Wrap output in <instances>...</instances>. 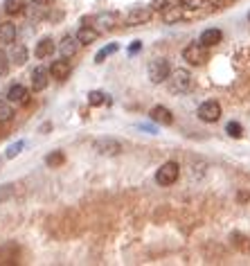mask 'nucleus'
Segmentation results:
<instances>
[{
	"label": "nucleus",
	"mask_w": 250,
	"mask_h": 266,
	"mask_svg": "<svg viewBox=\"0 0 250 266\" xmlns=\"http://www.w3.org/2000/svg\"><path fill=\"white\" fill-rule=\"evenodd\" d=\"M183 59L190 66H203L210 61V48L203 43H192L183 50Z\"/></svg>",
	"instance_id": "1"
},
{
	"label": "nucleus",
	"mask_w": 250,
	"mask_h": 266,
	"mask_svg": "<svg viewBox=\"0 0 250 266\" xmlns=\"http://www.w3.org/2000/svg\"><path fill=\"white\" fill-rule=\"evenodd\" d=\"M178 174H180V167L178 163H165V165H160V169L155 171V183L158 185H163V187H169V185H174L176 181H178Z\"/></svg>",
	"instance_id": "2"
},
{
	"label": "nucleus",
	"mask_w": 250,
	"mask_h": 266,
	"mask_svg": "<svg viewBox=\"0 0 250 266\" xmlns=\"http://www.w3.org/2000/svg\"><path fill=\"white\" fill-rule=\"evenodd\" d=\"M169 88H171V93H187L192 88V75L187 70H183V68H178V70H174L169 75Z\"/></svg>",
	"instance_id": "3"
},
{
	"label": "nucleus",
	"mask_w": 250,
	"mask_h": 266,
	"mask_svg": "<svg viewBox=\"0 0 250 266\" xmlns=\"http://www.w3.org/2000/svg\"><path fill=\"white\" fill-rule=\"evenodd\" d=\"M171 75V68H169V61L167 59H153L149 64V79L153 83H163L169 79Z\"/></svg>",
	"instance_id": "4"
},
{
	"label": "nucleus",
	"mask_w": 250,
	"mask_h": 266,
	"mask_svg": "<svg viewBox=\"0 0 250 266\" xmlns=\"http://www.w3.org/2000/svg\"><path fill=\"white\" fill-rule=\"evenodd\" d=\"M199 117L203 120V122H216V120L221 117V104L214 102V100L203 102L199 106Z\"/></svg>",
	"instance_id": "5"
},
{
	"label": "nucleus",
	"mask_w": 250,
	"mask_h": 266,
	"mask_svg": "<svg viewBox=\"0 0 250 266\" xmlns=\"http://www.w3.org/2000/svg\"><path fill=\"white\" fill-rule=\"evenodd\" d=\"M95 151L102 156H117L122 151V144L115 138H100L95 140Z\"/></svg>",
	"instance_id": "6"
},
{
	"label": "nucleus",
	"mask_w": 250,
	"mask_h": 266,
	"mask_svg": "<svg viewBox=\"0 0 250 266\" xmlns=\"http://www.w3.org/2000/svg\"><path fill=\"white\" fill-rule=\"evenodd\" d=\"M48 83H50V70H48V68H43V66H39L32 72V91H36V93L45 91Z\"/></svg>",
	"instance_id": "7"
},
{
	"label": "nucleus",
	"mask_w": 250,
	"mask_h": 266,
	"mask_svg": "<svg viewBox=\"0 0 250 266\" xmlns=\"http://www.w3.org/2000/svg\"><path fill=\"white\" fill-rule=\"evenodd\" d=\"M149 18H151L149 7H133L127 14V25H142V23H149Z\"/></svg>",
	"instance_id": "8"
},
{
	"label": "nucleus",
	"mask_w": 250,
	"mask_h": 266,
	"mask_svg": "<svg viewBox=\"0 0 250 266\" xmlns=\"http://www.w3.org/2000/svg\"><path fill=\"white\" fill-rule=\"evenodd\" d=\"M7 100L12 104H27L29 102V91L20 83H14L12 88L7 91Z\"/></svg>",
	"instance_id": "9"
},
{
	"label": "nucleus",
	"mask_w": 250,
	"mask_h": 266,
	"mask_svg": "<svg viewBox=\"0 0 250 266\" xmlns=\"http://www.w3.org/2000/svg\"><path fill=\"white\" fill-rule=\"evenodd\" d=\"M68 75H70V61L59 59V61H54V64L50 66V77L52 79L64 81V79H68Z\"/></svg>",
	"instance_id": "10"
},
{
	"label": "nucleus",
	"mask_w": 250,
	"mask_h": 266,
	"mask_svg": "<svg viewBox=\"0 0 250 266\" xmlns=\"http://www.w3.org/2000/svg\"><path fill=\"white\" fill-rule=\"evenodd\" d=\"M151 120L158 124H165V127H169V124H174V115H171L169 108L165 106H153L151 108Z\"/></svg>",
	"instance_id": "11"
},
{
	"label": "nucleus",
	"mask_w": 250,
	"mask_h": 266,
	"mask_svg": "<svg viewBox=\"0 0 250 266\" xmlns=\"http://www.w3.org/2000/svg\"><path fill=\"white\" fill-rule=\"evenodd\" d=\"M221 39H223V32H221V29H214V27H210V29H205V32L201 34L199 43L207 45V48H212V45L221 43Z\"/></svg>",
	"instance_id": "12"
},
{
	"label": "nucleus",
	"mask_w": 250,
	"mask_h": 266,
	"mask_svg": "<svg viewBox=\"0 0 250 266\" xmlns=\"http://www.w3.org/2000/svg\"><path fill=\"white\" fill-rule=\"evenodd\" d=\"M77 50H79V41L72 39V36H66V39L61 41V45H59V52H61L64 59H68V56H75Z\"/></svg>",
	"instance_id": "13"
},
{
	"label": "nucleus",
	"mask_w": 250,
	"mask_h": 266,
	"mask_svg": "<svg viewBox=\"0 0 250 266\" xmlns=\"http://www.w3.org/2000/svg\"><path fill=\"white\" fill-rule=\"evenodd\" d=\"M95 23H97V27L104 29V32H108V29H113L117 25V14H113V12H106V14H100V16L95 18Z\"/></svg>",
	"instance_id": "14"
},
{
	"label": "nucleus",
	"mask_w": 250,
	"mask_h": 266,
	"mask_svg": "<svg viewBox=\"0 0 250 266\" xmlns=\"http://www.w3.org/2000/svg\"><path fill=\"white\" fill-rule=\"evenodd\" d=\"M52 52H54V41L52 39H41L39 43H36V50H34L36 59H45V56H50Z\"/></svg>",
	"instance_id": "15"
},
{
	"label": "nucleus",
	"mask_w": 250,
	"mask_h": 266,
	"mask_svg": "<svg viewBox=\"0 0 250 266\" xmlns=\"http://www.w3.org/2000/svg\"><path fill=\"white\" fill-rule=\"evenodd\" d=\"M16 41V27L12 23H3L0 25V43L3 45H9Z\"/></svg>",
	"instance_id": "16"
},
{
	"label": "nucleus",
	"mask_w": 250,
	"mask_h": 266,
	"mask_svg": "<svg viewBox=\"0 0 250 266\" xmlns=\"http://www.w3.org/2000/svg\"><path fill=\"white\" fill-rule=\"evenodd\" d=\"M97 36H100V29H95V27H81L79 32H77V41H79L81 45H88V43H92V41H97Z\"/></svg>",
	"instance_id": "17"
},
{
	"label": "nucleus",
	"mask_w": 250,
	"mask_h": 266,
	"mask_svg": "<svg viewBox=\"0 0 250 266\" xmlns=\"http://www.w3.org/2000/svg\"><path fill=\"white\" fill-rule=\"evenodd\" d=\"M25 5H27V0H5V12L9 16H16L25 9Z\"/></svg>",
	"instance_id": "18"
},
{
	"label": "nucleus",
	"mask_w": 250,
	"mask_h": 266,
	"mask_svg": "<svg viewBox=\"0 0 250 266\" xmlns=\"http://www.w3.org/2000/svg\"><path fill=\"white\" fill-rule=\"evenodd\" d=\"M88 104L90 106H102V104H108V95L102 91H90L88 93Z\"/></svg>",
	"instance_id": "19"
},
{
	"label": "nucleus",
	"mask_w": 250,
	"mask_h": 266,
	"mask_svg": "<svg viewBox=\"0 0 250 266\" xmlns=\"http://www.w3.org/2000/svg\"><path fill=\"white\" fill-rule=\"evenodd\" d=\"M163 20L165 23H178L180 20V9L178 7H165L163 9Z\"/></svg>",
	"instance_id": "20"
},
{
	"label": "nucleus",
	"mask_w": 250,
	"mask_h": 266,
	"mask_svg": "<svg viewBox=\"0 0 250 266\" xmlns=\"http://www.w3.org/2000/svg\"><path fill=\"white\" fill-rule=\"evenodd\" d=\"M12 61L18 66H23L25 61H27V48H25V45H16V48L12 50Z\"/></svg>",
	"instance_id": "21"
},
{
	"label": "nucleus",
	"mask_w": 250,
	"mask_h": 266,
	"mask_svg": "<svg viewBox=\"0 0 250 266\" xmlns=\"http://www.w3.org/2000/svg\"><path fill=\"white\" fill-rule=\"evenodd\" d=\"M66 160L64 151H52V154L45 156V163H48V167H61Z\"/></svg>",
	"instance_id": "22"
},
{
	"label": "nucleus",
	"mask_w": 250,
	"mask_h": 266,
	"mask_svg": "<svg viewBox=\"0 0 250 266\" xmlns=\"http://www.w3.org/2000/svg\"><path fill=\"white\" fill-rule=\"evenodd\" d=\"M14 117V108H12V102L9 100H0V120L9 122Z\"/></svg>",
	"instance_id": "23"
},
{
	"label": "nucleus",
	"mask_w": 250,
	"mask_h": 266,
	"mask_svg": "<svg viewBox=\"0 0 250 266\" xmlns=\"http://www.w3.org/2000/svg\"><path fill=\"white\" fill-rule=\"evenodd\" d=\"M113 52H117V43H111V45H106V48H102L100 52H97V56H95V61L97 64H102L104 59H106L108 54H113Z\"/></svg>",
	"instance_id": "24"
},
{
	"label": "nucleus",
	"mask_w": 250,
	"mask_h": 266,
	"mask_svg": "<svg viewBox=\"0 0 250 266\" xmlns=\"http://www.w3.org/2000/svg\"><path fill=\"white\" fill-rule=\"evenodd\" d=\"M25 147V142L23 140H18V142H14L12 147H7V151H5V156H7V158H16V156L20 154V149Z\"/></svg>",
	"instance_id": "25"
},
{
	"label": "nucleus",
	"mask_w": 250,
	"mask_h": 266,
	"mask_svg": "<svg viewBox=\"0 0 250 266\" xmlns=\"http://www.w3.org/2000/svg\"><path fill=\"white\" fill-rule=\"evenodd\" d=\"M226 131H228V135H232V138H241L243 129H241V124H239V122H230L226 127Z\"/></svg>",
	"instance_id": "26"
},
{
	"label": "nucleus",
	"mask_w": 250,
	"mask_h": 266,
	"mask_svg": "<svg viewBox=\"0 0 250 266\" xmlns=\"http://www.w3.org/2000/svg\"><path fill=\"white\" fill-rule=\"evenodd\" d=\"M205 3L207 0H180V5L185 9H201V7H205Z\"/></svg>",
	"instance_id": "27"
},
{
	"label": "nucleus",
	"mask_w": 250,
	"mask_h": 266,
	"mask_svg": "<svg viewBox=\"0 0 250 266\" xmlns=\"http://www.w3.org/2000/svg\"><path fill=\"white\" fill-rule=\"evenodd\" d=\"M5 70H7V54L0 50V72H5Z\"/></svg>",
	"instance_id": "28"
},
{
	"label": "nucleus",
	"mask_w": 250,
	"mask_h": 266,
	"mask_svg": "<svg viewBox=\"0 0 250 266\" xmlns=\"http://www.w3.org/2000/svg\"><path fill=\"white\" fill-rule=\"evenodd\" d=\"M153 9H158V12H163V9L167 7V0H153V5H151Z\"/></svg>",
	"instance_id": "29"
},
{
	"label": "nucleus",
	"mask_w": 250,
	"mask_h": 266,
	"mask_svg": "<svg viewBox=\"0 0 250 266\" xmlns=\"http://www.w3.org/2000/svg\"><path fill=\"white\" fill-rule=\"evenodd\" d=\"M140 48H142V43H140V41H135V43L131 45V48H129V52H131V54H135V52H138Z\"/></svg>",
	"instance_id": "30"
},
{
	"label": "nucleus",
	"mask_w": 250,
	"mask_h": 266,
	"mask_svg": "<svg viewBox=\"0 0 250 266\" xmlns=\"http://www.w3.org/2000/svg\"><path fill=\"white\" fill-rule=\"evenodd\" d=\"M52 3V0H34V5H39V7H41V5H50Z\"/></svg>",
	"instance_id": "31"
},
{
	"label": "nucleus",
	"mask_w": 250,
	"mask_h": 266,
	"mask_svg": "<svg viewBox=\"0 0 250 266\" xmlns=\"http://www.w3.org/2000/svg\"><path fill=\"white\" fill-rule=\"evenodd\" d=\"M248 20H250V14H248Z\"/></svg>",
	"instance_id": "32"
}]
</instances>
